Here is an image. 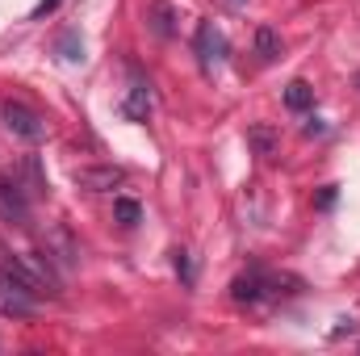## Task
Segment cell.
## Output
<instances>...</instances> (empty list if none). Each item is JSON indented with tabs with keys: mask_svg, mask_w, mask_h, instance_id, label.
I'll list each match as a JSON object with an SVG mask.
<instances>
[{
	"mask_svg": "<svg viewBox=\"0 0 360 356\" xmlns=\"http://www.w3.org/2000/svg\"><path fill=\"white\" fill-rule=\"evenodd\" d=\"M38 310V289L30 281H21L13 268H0V314L8 319H25Z\"/></svg>",
	"mask_w": 360,
	"mask_h": 356,
	"instance_id": "obj_1",
	"label": "cell"
},
{
	"mask_svg": "<svg viewBox=\"0 0 360 356\" xmlns=\"http://www.w3.org/2000/svg\"><path fill=\"white\" fill-rule=\"evenodd\" d=\"M0 122H4L17 139H25V143H42V139H46V122H42L30 105H21V101H0Z\"/></svg>",
	"mask_w": 360,
	"mask_h": 356,
	"instance_id": "obj_2",
	"label": "cell"
},
{
	"mask_svg": "<svg viewBox=\"0 0 360 356\" xmlns=\"http://www.w3.org/2000/svg\"><path fill=\"white\" fill-rule=\"evenodd\" d=\"M0 218L13 222V227H25L30 222V201H25L21 184L13 177H0Z\"/></svg>",
	"mask_w": 360,
	"mask_h": 356,
	"instance_id": "obj_3",
	"label": "cell"
},
{
	"mask_svg": "<svg viewBox=\"0 0 360 356\" xmlns=\"http://www.w3.org/2000/svg\"><path fill=\"white\" fill-rule=\"evenodd\" d=\"M72 177H76L80 189H89V193H113V189L126 180V172L113 168V164H92V168H76Z\"/></svg>",
	"mask_w": 360,
	"mask_h": 356,
	"instance_id": "obj_4",
	"label": "cell"
},
{
	"mask_svg": "<svg viewBox=\"0 0 360 356\" xmlns=\"http://www.w3.org/2000/svg\"><path fill=\"white\" fill-rule=\"evenodd\" d=\"M226 51H231V46H226V34H222L214 21H205V25L197 30V55H201V63H205V68H218V63L226 59Z\"/></svg>",
	"mask_w": 360,
	"mask_h": 356,
	"instance_id": "obj_5",
	"label": "cell"
},
{
	"mask_svg": "<svg viewBox=\"0 0 360 356\" xmlns=\"http://www.w3.org/2000/svg\"><path fill=\"white\" fill-rule=\"evenodd\" d=\"M276 285L281 276H269V272H248L235 281V298L239 302H260V298H276Z\"/></svg>",
	"mask_w": 360,
	"mask_h": 356,
	"instance_id": "obj_6",
	"label": "cell"
},
{
	"mask_svg": "<svg viewBox=\"0 0 360 356\" xmlns=\"http://www.w3.org/2000/svg\"><path fill=\"white\" fill-rule=\"evenodd\" d=\"M147 105H151V92H147V84H143L139 76H134V89H130V101H126V113H130V117H143Z\"/></svg>",
	"mask_w": 360,
	"mask_h": 356,
	"instance_id": "obj_7",
	"label": "cell"
},
{
	"mask_svg": "<svg viewBox=\"0 0 360 356\" xmlns=\"http://www.w3.org/2000/svg\"><path fill=\"white\" fill-rule=\"evenodd\" d=\"M285 101H289V109H306V105H310V101H314V92L306 89V84H302V80H293V84H289V89H285Z\"/></svg>",
	"mask_w": 360,
	"mask_h": 356,
	"instance_id": "obj_8",
	"label": "cell"
},
{
	"mask_svg": "<svg viewBox=\"0 0 360 356\" xmlns=\"http://www.w3.org/2000/svg\"><path fill=\"white\" fill-rule=\"evenodd\" d=\"M113 214L122 218V227H134V222H139V205H134V201H126V197H122V201H113Z\"/></svg>",
	"mask_w": 360,
	"mask_h": 356,
	"instance_id": "obj_9",
	"label": "cell"
},
{
	"mask_svg": "<svg viewBox=\"0 0 360 356\" xmlns=\"http://www.w3.org/2000/svg\"><path fill=\"white\" fill-rule=\"evenodd\" d=\"M256 46H260V59H276V34L272 30H260Z\"/></svg>",
	"mask_w": 360,
	"mask_h": 356,
	"instance_id": "obj_10",
	"label": "cell"
},
{
	"mask_svg": "<svg viewBox=\"0 0 360 356\" xmlns=\"http://www.w3.org/2000/svg\"><path fill=\"white\" fill-rule=\"evenodd\" d=\"M252 143H256L260 151H269V147H272V134H269V130H252Z\"/></svg>",
	"mask_w": 360,
	"mask_h": 356,
	"instance_id": "obj_11",
	"label": "cell"
}]
</instances>
